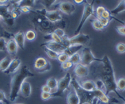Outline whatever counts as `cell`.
Returning a JSON list of instances; mask_svg holds the SVG:
<instances>
[{
  "label": "cell",
  "mask_w": 125,
  "mask_h": 104,
  "mask_svg": "<svg viewBox=\"0 0 125 104\" xmlns=\"http://www.w3.org/2000/svg\"><path fill=\"white\" fill-rule=\"evenodd\" d=\"M51 97H53V95H52L51 93H44V92H42L41 93V98L43 101L49 100Z\"/></svg>",
  "instance_id": "836d02e7"
},
{
  "label": "cell",
  "mask_w": 125,
  "mask_h": 104,
  "mask_svg": "<svg viewBox=\"0 0 125 104\" xmlns=\"http://www.w3.org/2000/svg\"><path fill=\"white\" fill-rule=\"evenodd\" d=\"M67 103L68 104H79L80 100L79 97H78L77 92L75 91V89L72 87V89L69 90L68 95H67Z\"/></svg>",
  "instance_id": "5bb4252c"
},
{
  "label": "cell",
  "mask_w": 125,
  "mask_h": 104,
  "mask_svg": "<svg viewBox=\"0 0 125 104\" xmlns=\"http://www.w3.org/2000/svg\"><path fill=\"white\" fill-rule=\"evenodd\" d=\"M21 63H22L21 59H19V58L12 59L9 67H8V69L4 72V73L7 75H11V74L15 73L20 68V67H21Z\"/></svg>",
  "instance_id": "7c38bea8"
},
{
  "label": "cell",
  "mask_w": 125,
  "mask_h": 104,
  "mask_svg": "<svg viewBox=\"0 0 125 104\" xmlns=\"http://www.w3.org/2000/svg\"><path fill=\"white\" fill-rule=\"evenodd\" d=\"M43 49H44V52L45 53L47 54V56L49 58L51 59H58V53H57L56 52L53 51V50L48 48V47H43Z\"/></svg>",
  "instance_id": "603a6c76"
},
{
  "label": "cell",
  "mask_w": 125,
  "mask_h": 104,
  "mask_svg": "<svg viewBox=\"0 0 125 104\" xmlns=\"http://www.w3.org/2000/svg\"><path fill=\"white\" fill-rule=\"evenodd\" d=\"M73 64L71 62L68 60V61L65 62V63H61V68L62 70H68V69H70L73 67Z\"/></svg>",
  "instance_id": "d6a6232c"
},
{
  "label": "cell",
  "mask_w": 125,
  "mask_h": 104,
  "mask_svg": "<svg viewBox=\"0 0 125 104\" xmlns=\"http://www.w3.org/2000/svg\"><path fill=\"white\" fill-rule=\"evenodd\" d=\"M7 46V40L4 37H0V52L6 51Z\"/></svg>",
  "instance_id": "f546056e"
},
{
  "label": "cell",
  "mask_w": 125,
  "mask_h": 104,
  "mask_svg": "<svg viewBox=\"0 0 125 104\" xmlns=\"http://www.w3.org/2000/svg\"><path fill=\"white\" fill-rule=\"evenodd\" d=\"M13 39L15 40L16 43L18 44V46H19V48L21 49H24L25 48V46H24V44H25V34L23 33V32L19 31L18 32V33H16L14 35H13Z\"/></svg>",
  "instance_id": "e0dca14e"
},
{
  "label": "cell",
  "mask_w": 125,
  "mask_h": 104,
  "mask_svg": "<svg viewBox=\"0 0 125 104\" xmlns=\"http://www.w3.org/2000/svg\"><path fill=\"white\" fill-rule=\"evenodd\" d=\"M82 48H83L82 45H76V44L70 45V46H68L67 48H66L64 53H66L70 57V56L74 54V53H78V51H79V50H81Z\"/></svg>",
  "instance_id": "ffe728a7"
},
{
  "label": "cell",
  "mask_w": 125,
  "mask_h": 104,
  "mask_svg": "<svg viewBox=\"0 0 125 104\" xmlns=\"http://www.w3.org/2000/svg\"><path fill=\"white\" fill-rule=\"evenodd\" d=\"M0 104H4V102H2V101H0Z\"/></svg>",
  "instance_id": "7dc6e473"
},
{
  "label": "cell",
  "mask_w": 125,
  "mask_h": 104,
  "mask_svg": "<svg viewBox=\"0 0 125 104\" xmlns=\"http://www.w3.org/2000/svg\"><path fill=\"white\" fill-rule=\"evenodd\" d=\"M20 94L22 95V97H23L24 98H28L31 96L32 93V86L28 81H24L21 85L20 87Z\"/></svg>",
  "instance_id": "9a60e30c"
},
{
  "label": "cell",
  "mask_w": 125,
  "mask_h": 104,
  "mask_svg": "<svg viewBox=\"0 0 125 104\" xmlns=\"http://www.w3.org/2000/svg\"><path fill=\"white\" fill-rule=\"evenodd\" d=\"M94 2L92 3H89L88 2H86L85 4L83 7V15L81 18V20L79 22V24H78L77 29L75 31L74 35H77L78 33H80V31L83 27L84 23H86V21L89 19L91 16L94 15Z\"/></svg>",
  "instance_id": "5b68a950"
},
{
  "label": "cell",
  "mask_w": 125,
  "mask_h": 104,
  "mask_svg": "<svg viewBox=\"0 0 125 104\" xmlns=\"http://www.w3.org/2000/svg\"><path fill=\"white\" fill-rule=\"evenodd\" d=\"M71 84L72 87L77 92L78 97H79V100H80L79 104H85V103L92 104L95 98H98L99 101H101L104 103H108V97L102 90L96 88L93 92L86 91V90L82 88L81 86L79 85V83L75 78L72 79Z\"/></svg>",
  "instance_id": "6da1fadb"
},
{
  "label": "cell",
  "mask_w": 125,
  "mask_h": 104,
  "mask_svg": "<svg viewBox=\"0 0 125 104\" xmlns=\"http://www.w3.org/2000/svg\"><path fill=\"white\" fill-rule=\"evenodd\" d=\"M19 11L21 13H27L31 11V8L29 7H19Z\"/></svg>",
  "instance_id": "60d3db41"
},
{
  "label": "cell",
  "mask_w": 125,
  "mask_h": 104,
  "mask_svg": "<svg viewBox=\"0 0 125 104\" xmlns=\"http://www.w3.org/2000/svg\"><path fill=\"white\" fill-rule=\"evenodd\" d=\"M116 50L118 53H125V43H118L116 45Z\"/></svg>",
  "instance_id": "4dcf8cb0"
},
{
  "label": "cell",
  "mask_w": 125,
  "mask_h": 104,
  "mask_svg": "<svg viewBox=\"0 0 125 104\" xmlns=\"http://www.w3.org/2000/svg\"><path fill=\"white\" fill-rule=\"evenodd\" d=\"M2 20H3V18H2V16H1V15H0V22H1V21H2Z\"/></svg>",
  "instance_id": "bcb514c9"
},
{
  "label": "cell",
  "mask_w": 125,
  "mask_h": 104,
  "mask_svg": "<svg viewBox=\"0 0 125 104\" xmlns=\"http://www.w3.org/2000/svg\"><path fill=\"white\" fill-rule=\"evenodd\" d=\"M39 13L43 15L50 23H57L62 20V15L58 10H42Z\"/></svg>",
  "instance_id": "ba28073f"
},
{
  "label": "cell",
  "mask_w": 125,
  "mask_h": 104,
  "mask_svg": "<svg viewBox=\"0 0 125 104\" xmlns=\"http://www.w3.org/2000/svg\"><path fill=\"white\" fill-rule=\"evenodd\" d=\"M92 26L94 29L97 30V31H101V30H103L104 28V27L101 24V23H100V22L98 21L97 18L92 21Z\"/></svg>",
  "instance_id": "484cf974"
},
{
  "label": "cell",
  "mask_w": 125,
  "mask_h": 104,
  "mask_svg": "<svg viewBox=\"0 0 125 104\" xmlns=\"http://www.w3.org/2000/svg\"><path fill=\"white\" fill-rule=\"evenodd\" d=\"M58 60L61 63H65V62H67L69 60V56H68L66 53H59V54H58Z\"/></svg>",
  "instance_id": "f1b7e54d"
},
{
  "label": "cell",
  "mask_w": 125,
  "mask_h": 104,
  "mask_svg": "<svg viewBox=\"0 0 125 104\" xmlns=\"http://www.w3.org/2000/svg\"><path fill=\"white\" fill-rule=\"evenodd\" d=\"M53 32L60 38L62 39L63 38H65V31H64L63 29L60 28H56Z\"/></svg>",
  "instance_id": "1f68e13d"
},
{
  "label": "cell",
  "mask_w": 125,
  "mask_h": 104,
  "mask_svg": "<svg viewBox=\"0 0 125 104\" xmlns=\"http://www.w3.org/2000/svg\"><path fill=\"white\" fill-rule=\"evenodd\" d=\"M48 36L49 38V40H52V41H54V42H57V43H62V39L60 38L54 32H52L51 33H48L47 35Z\"/></svg>",
  "instance_id": "83f0119b"
},
{
  "label": "cell",
  "mask_w": 125,
  "mask_h": 104,
  "mask_svg": "<svg viewBox=\"0 0 125 104\" xmlns=\"http://www.w3.org/2000/svg\"><path fill=\"white\" fill-rule=\"evenodd\" d=\"M73 1H74V3H77V4H80V3H83L85 0H73Z\"/></svg>",
  "instance_id": "ee69618b"
},
{
  "label": "cell",
  "mask_w": 125,
  "mask_h": 104,
  "mask_svg": "<svg viewBox=\"0 0 125 104\" xmlns=\"http://www.w3.org/2000/svg\"><path fill=\"white\" fill-rule=\"evenodd\" d=\"M24 34H25V38L29 41H33L36 38V33L33 30H28Z\"/></svg>",
  "instance_id": "4316f807"
},
{
  "label": "cell",
  "mask_w": 125,
  "mask_h": 104,
  "mask_svg": "<svg viewBox=\"0 0 125 104\" xmlns=\"http://www.w3.org/2000/svg\"><path fill=\"white\" fill-rule=\"evenodd\" d=\"M9 0H0V4H4Z\"/></svg>",
  "instance_id": "f6af8a7d"
},
{
  "label": "cell",
  "mask_w": 125,
  "mask_h": 104,
  "mask_svg": "<svg viewBox=\"0 0 125 104\" xmlns=\"http://www.w3.org/2000/svg\"><path fill=\"white\" fill-rule=\"evenodd\" d=\"M0 101L2 102H8L7 101V97H6L5 93L3 90H0Z\"/></svg>",
  "instance_id": "ab89813d"
},
{
  "label": "cell",
  "mask_w": 125,
  "mask_h": 104,
  "mask_svg": "<svg viewBox=\"0 0 125 104\" xmlns=\"http://www.w3.org/2000/svg\"><path fill=\"white\" fill-rule=\"evenodd\" d=\"M102 63L104 67H103L101 81L105 86V93L106 95H108L111 92H116V90L118 89H117L116 80L114 77V71L109 57L105 55L102 59Z\"/></svg>",
  "instance_id": "3957f363"
},
{
  "label": "cell",
  "mask_w": 125,
  "mask_h": 104,
  "mask_svg": "<svg viewBox=\"0 0 125 104\" xmlns=\"http://www.w3.org/2000/svg\"><path fill=\"white\" fill-rule=\"evenodd\" d=\"M12 59L9 57H5L3 59L0 60V71L4 73L8 67H9L10 63H11Z\"/></svg>",
  "instance_id": "44dd1931"
},
{
  "label": "cell",
  "mask_w": 125,
  "mask_h": 104,
  "mask_svg": "<svg viewBox=\"0 0 125 104\" xmlns=\"http://www.w3.org/2000/svg\"><path fill=\"white\" fill-rule=\"evenodd\" d=\"M14 104H25V103H14Z\"/></svg>",
  "instance_id": "c3c4849f"
},
{
  "label": "cell",
  "mask_w": 125,
  "mask_h": 104,
  "mask_svg": "<svg viewBox=\"0 0 125 104\" xmlns=\"http://www.w3.org/2000/svg\"><path fill=\"white\" fill-rule=\"evenodd\" d=\"M124 26H125V25H124Z\"/></svg>",
  "instance_id": "f907efd6"
},
{
  "label": "cell",
  "mask_w": 125,
  "mask_h": 104,
  "mask_svg": "<svg viewBox=\"0 0 125 104\" xmlns=\"http://www.w3.org/2000/svg\"><path fill=\"white\" fill-rule=\"evenodd\" d=\"M34 67L38 70L39 73H45L51 70L52 66L49 62L47 61V59L43 57H39L34 62Z\"/></svg>",
  "instance_id": "9c48e42d"
},
{
  "label": "cell",
  "mask_w": 125,
  "mask_h": 104,
  "mask_svg": "<svg viewBox=\"0 0 125 104\" xmlns=\"http://www.w3.org/2000/svg\"><path fill=\"white\" fill-rule=\"evenodd\" d=\"M81 63L82 65L86 66V67H88L92 63L94 62H101L102 63V59H98L95 57V56L93 54L91 49L89 47H84L82 50V53H81Z\"/></svg>",
  "instance_id": "52a82bcc"
},
{
  "label": "cell",
  "mask_w": 125,
  "mask_h": 104,
  "mask_svg": "<svg viewBox=\"0 0 125 104\" xmlns=\"http://www.w3.org/2000/svg\"><path fill=\"white\" fill-rule=\"evenodd\" d=\"M105 10V8L103 7V6H98L96 9V14L97 17H101L102 13H104V11Z\"/></svg>",
  "instance_id": "d590c367"
},
{
  "label": "cell",
  "mask_w": 125,
  "mask_h": 104,
  "mask_svg": "<svg viewBox=\"0 0 125 104\" xmlns=\"http://www.w3.org/2000/svg\"><path fill=\"white\" fill-rule=\"evenodd\" d=\"M19 50V46L16 43L15 40L13 38H10L7 41V46H6V51L9 53L11 56L15 55L18 53Z\"/></svg>",
  "instance_id": "2e32d148"
},
{
  "label": "cell",
  "mask_w": 125,
  "mask_h": 104,
  "mask_svg": "<svg viewBox=\"0 0 125 104\" xmlns=\"http://www.w3.org/2000/svg\"><path fill=\"white\" fill-rule=\"evenodd\" d=\"M21 1L22 0H11V3L13 4H19L21 3Z\"/></svg>",
  "instance_id": "7bdbcfd3"
},
{
  "label": "cell",
  "mask_w": 125,
  "mask_h": 104,
  "mask_svg": "<svg viewBox=\"0 0 125 104\" xmlns=\"http://www.w3.org/2000/svg\"><path fill=\"white\" fill-rule=\"evenodd\" d=\"M78 83H79V85L81 86L83 89L86 90L88 92H93L97 88L95 83L91 81V80H86V81H83L81 83L78 82Z\"/></svg>",
  "instance_id": "ac0fdd59"
},
{
  "label": "cell",
  "mask_w": 125,
  "mask_h": 104,
  "mask_svg": "<svg viewBox=\"0 0 125 104\" xmlns=\"http://www.w3.org/2000/svg\"><path fill=\"white\" fill-rule=\"evenodd\" d=\"M56 1H57V0H43V2L46 8H50L51 6L53 5V3H55Z\"/></svg>",
  "instance_id": "8d00e7d4"
},
{
  "label": "cell",
  "mask_w": 125,
  "mask_h": 104,
  "mask_svg": "<svg viewBox=\"0 0 125 104\" xmlns=\"http://www.w3.org/2000/svg\"><path fill=\"white\" fill-rule=\"evenodd\" d=\"M34 74L28 68L27 66H21L20 68L13 73L10 82V94L9 102H14L18 98L20 93V87L22 83L25 81L28 77H33Z\"/></svg>",
  "instance_id": "7a4b0ae2"
},
{
  "label": "cell",
  "mask_w": 125,
  "mask_h": 104,
  "mask_svg": "<svg viewBox=\"0 0 125 104\" xmlns=\"http://www.w3.org/2000/svg\"><path fill=\"white\" fill-rule=\"evenodd\" d=\"M72 76L70 74V73H67L63 77H62L60 80H58V90L55 93H53V97H62V94L64 93V92L66 90L68 89L70 84L72 83Z\"/></svg>",
  "instance_id": "8992f818"
},
{
  "label": "cell",
  "mask_w": 125,
  "mask_h": 104,
  "mask_svg": "<svg viewBox=\"0 0 125 104\" xmlns=\"http://www.w3.org/2000/svg\"><path fill=\"white\" fill-rule=\"evenodd\" d=\"M117 89L119 91H124L125 90V77H120L116 82Z\"/></svg>",
  "instance_id": "cb8c5ba5"
},
{
  "label": "cell",
  "mask_w": 125,
  "mask_h": 104,
  "mask_svg": "<svg viewBox=\"0 0 125 104\" xmlns=\"http://www.w3.org/2000/svg\"><path fill=\"white\" fill-rule=\"evenodd\" d=\"M90 42V37L89 35L85 34V33H78L77 35H74L72 38H62V43L68 47L70 45H86Z\"/></svg>",
  "instance_id": "277c9868"
},
{
  "label": "cell",
  "mask_w": 125,
  "mask_h": 104,
  "mask_svg": "<svg viewBox=\"0 0 125 104\" xmlns=\"http://www.w3.org/2000/svg\"><path fill=\"white\" fill-rule=\"evenodd\" d=\"M124 104H125V103H124Z\"/></svg>",
  "instance_id": "681fc988"
},
{
  "label": "cell",
  "mask_w": 125,
  "mask_h": 104,
  "mask_svg": "<svg viewBox=\"0 0 125 104\" xmlns=\"http://www.w3.org/2000/svg\"><path fill=\"white\" fill-rule=\"evenodd\" d=\"M117 31L118 33L121 35H125V26L124 25H121L117 27Z\"/></svg>",
  "instance_id": "74e56055"
},
{
  "label": "cell",
  "mask_w": 125,
  "mask_h": 104,
  "mask_svg": "<svg viewBox=\"0 0 125 104\" xmlns=\"http://www.w3.org/2000/svg\"><path fill=\"white\" fill-rule=\"evenodd\" d=\"M42 47H48V48L53 50V51L56 52L57 53H64L65 52L66 47L63 43H57V42H54V41H52V40H48L46 43H44L42 44Z\"/></svg>",
  "instance_id": "30bf717a"
},
{
  "label": "cell",
  "mask_w": 125,
  "mask_h": 104,
  "mask_svg": "<svg viewBox=\"0 0 125 104\" xmlns=\"http://www.w3.org/2000/svg\"><path fill=\"white\" fill-rule=\"evenodd\" d=\"M69 61L73 65H77L78 63H80V62H81V55H80V53H77L71 55L69 57Z\"/></svg>",
  "instance_id": "7402d4cb"
},
{
  "label": "cell",
  "mask_w": 125,
  "mask_h": 104,
  "mask_svg": "<svg viewBox=\"0 0 125 104\" xmlns=\"http://www.w3.org/2000/svg\"><path fill=\"white\" fill-rule=\"evenodd\" d=\"M38 0H22L21 3H19V7H29L31 8L32 6L35 4V3Z\"/></svg>",
  "instance_id": "d4e9b609"
},
{
  "label": "cell",
  "mask_w": 125,
  "mask_h": 104,
  "mask_svg": "<svg viewBox=\"0 0 125 104\" xmlns=\"http://www.w3.org/2000/svg\"><path fill=\"white\" fill-rule=\"evenodd\" d=\"M42 92H44V93H52V90L50 89V87L46 84V85H43L42 87Z\"/></svg>",
  "instance_id": "b9f144b4"
},
{
  "label": "cell",
  "mask_w": 125,
  "mask_h": 104,
  "mask_svg": "<svg viewBox=\"0 0 125 104\" xmlns=\"http://www.w3.org/2000/svg\"><path fill=\"white\" fill-rule=\"evenodd\" d=\"M73 71H74V74H75L76 77H78V78L85 77L88 75V73H89L88 67L82 65L81 63H78V64L75 65Z\"/></svg>",
  "instance_id": "4fadbf2b"
},
{
  "label": "cell",
  "mask_w": 125,
  "mask_h": 104,
  "mask_svg": "<svg viewBox=\"0 0 125 104\" xmlns=\"http://www.w3.org/2000/svg\"><path fill=\"white\" fill-rule=\"evenodd\" d=\"M97 19H98V21L100 22V23H101L104 28L107 27V26L108 25V23H109V19H104V18H103V17H97Z\"/></svg>",
  "instance_id": "e575fe53"
},
{
  "label": "cell",
  "mask_w": 125,
  "mask_h": 104,
  "mask_svg": "<svg viewBox=\"0 0 125 104\" xmlns=\"http://www.w3.org/2000/svg\"><path fill=\"white\" fill-rule=\"evenodd\" d=\"M101 17L104 18V19H110V17H111V13H110V12L108 11V10L105 9V10H104V13H102Z\"/></svg>",
  "instance_id": "f35d334b"
},
{
  "label": "cell",
  "mask_w": 125,
  "mask_h": 104,
  "mask_svg": "<svg viewBox=\"0 0 125 104\" xmlns=\"http://www.w3.org/2000/svg\"><path fill=\"white\" fill-rule=\"evenodd\" d=\"M48 87H50V89L52 90V94L55 93L58 90V81L54 77H50L47 80V83H46Z\"/></svg>",
  "instance_id": "d6986e66"
},
{
  "label": "cell",
  "mask_w": 125,
  "mask_h": 104,
  "mask_svg": "<svg viewBox=\"0 0 125 104\" xmlns=\"http://www.w3.org/2000/svg\"><path fill=\"white\" fill-rule=\"evenodd\" d=\"M58 9L59 12L62 13H65L67 15H71L75 12L76 7L72 2L69 1H62L58 3Z\"/></svg>",
  "instance_id": "8fae6325"
}]
</instances>
